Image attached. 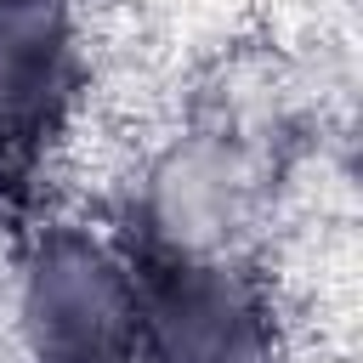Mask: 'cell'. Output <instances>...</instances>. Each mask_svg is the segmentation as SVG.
<instances>
[{
    "instance_id": "obj_3",
    "label": "cell",
    "mask_w": 363,
    "mask_h": 363,
    "mask_svg": "<svg viewBox=\"0 0 363 363\" xmlns=\"http://www.w3.org/2000/svg\"><path fill=\"white\" fill-rule=\"evenodd\" d=\"M91 74V0H0V193L23 199L74 147Z\"/></svg>"
},
{
    "instance_id": "obj_4",
    "label": "cell",
    "mask_w": 363,
    "mask_h": 363,
    "mask_svg": "<svg viewBox=\"0 0 363 363\" xmlns=\"http://www.w3.org/2000/svg\"><path fill=\"white\" fill-rule=\"evenodd\" d=\"M147 363H295V318L267 261L142 255Z\"/></svg>"
},
{
    "instance_id": "obj_1",
    "label": "cell",
    "mask_w": 363,
    "mask_h": 363,
    "mask_svg": "<svg viewBox=\"0 0 363 363\" xmlns=\"http://www.w3.org/2000/svg\"><path fill=\"white\" fill-rule=\"evenodd\" d=\"M0 318L17 363H147L142 255L85 210H51L6 244Z\"/></svg>"
},
{
    "instance_id": "obj_5",
    "label": "cell",
    "mask_w": 363,
    "mask_h": 363,
    "mask_svg": "<svg viewBox=\"0 0 363 363\" xmlns=\"http://www.w3.org/2000/svg\"><path fill=\"white\" fill-rule=\"evenodd\" d=\"M6 244H11V238H6V233H0V272H6Z\"/></svg>"
},
{
    "instance_id": "obj_2",
    "label": "cell",
    "mask_w": 363,
    "mask_h": 363,
    "mask_svg": "<svg viewBox=\"0 0 363 363\" xmlns=\"http://www.w3.org/2000/svg\"><path fill=\"white\" fill-rule=\"evenodd\" d=\"M278 153L250 119H199L153 136L130 164L125 216L136 255L261 261L278 221Z\"/></svg>"
}]
</instances>
